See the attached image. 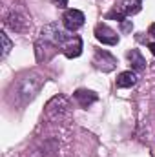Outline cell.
I'll use <instances>...</instances> for the list:
<instances>
[{
    "label": "cell",
    "instance_id": "6da1fadb",
    "mask_svg": "<svg viewBox=\"0 0 155 157\" xmlns=\"http://www.w3.org/2000/svg\"><path fill=\"white\" fill-rule=\"evenodd\" d=\"M68 110H70V101L64 95H57V97H53L46 104V115H47V119H51V121L62 119L68 113Z\"/></svg>",
    "mask_w": 155,
    "mask_h": 157
},
{
    "label": "cell",
    "instance_id": "7a4b0ae2",
    "mask_svg": "<svg viewBox=\"0 0 155 157\" xmlns=\"http://www.w3.org/2000/svg\"><path fill=\"white\" fill-rule=\"evenodd\" d=\"M59 49H60L68 59H75V57H78V55L82 53V39H80L78 35H73L71 31H68L66 37L60 42Z\"/></svg>",
    "mask_w": 155,
    "mask_h": 157
},
{
    "label": "cell",
    "instance_id": "3957f363",
    "mask_svg": "<svg viewBox=\"0 0 155 157\" xmlns=\"http://www.w3.org/2000/svg\"><path fill=\"white\" fill-rule=\"evenodd\" d=\"M84 20H86V17L78 9H66V13L62 15V26L71 33L84 26Z\"/></svg>",
    "mask_w": 155,
    "mask_h": 157
},
{
    "label": "cell",
    "instance_id": "277c9868",
    "mask_svg": "<svg viewBox=\"0 0 155 157\" xmlns=\"http://www.w3.org/2000/svg\"><path fill=\"white\" fill-rule=\"evenodd\" d=\"M93 64L97 70H102V71H112L117 66V59L106 49H97L95 51V57H93Z\"/></svg>",
    "mask_w": 155,
    "mask_h": 157
},
{
    "label": "cell",
    "instance_id": "5b68a950",
    "mask_svg": "<svg viewBox=\"0 0 155 157\" xmlns=\"http://www.w3.org/2000/svg\"><path fill=\"white\" fill-rule=\"evenodd\" d=\"M95 39L99 40L100 44H106V46H115V44H119L117 31H113L106 24H97V28H95Z\"/></svg>",
    "mask_w": 155,
    "mask_h": 157
},
{
    "label": "cell",
    "instance_id": "8992f818",
    "mask_svg": "<svg viewBox=\"0 0 155 157\" xmlns=\"http://www.w3.org/2000/svg\"><path fill=\"white\" fill-rule=\"evenodd\" d=\"M6 26H7L9 29H13L15 33H22V31L28 29V18H26L22 13L13 11V13H9V15L6 17Z\"/></svg>",
    "mask_w": 155,
    "mask_h": 157
},
{
    "label": "cell",
    "instance_id": "52a82bcc",
    "mask_svg": "<svg viewBox=\"0 0 155 157\" xmlns=\"http://www.w3.org/2000/svg\"><path fill=\"white\" fill-rule=\"evenodd\" d=\"M75 101L78 102V106L80 108H84V110H88L93 102H97V93L95 91H91V90H77L75 91Z\"/></svg>",
    "mask_w": 155,
    "mask_h": 157
},
{
    "label": "cell",
    "instance_id": "ba28073f",
    "mask_svg": "<svg viewBox=\"0 0 155 157\" xmlns=\"http://www.w3.org/2000/svg\"><path fill=\"white\" fill-rule=\"evenodd\" d=\"M119 9H120V13L124 17L137 15L142 9V0H122V4L119 6Z\"/></svg>",
    "mask_w": 155,
    "mask_h": 157
},
{
    "label": "cell",
    "instance_id": "9c48e42d",
    "mask_svg": "<svg viewBox=\"0 0 155 157\" xmlns=\"http://www.w3.org/2000/svg\"><path fill=\"white\" fill-rule=\"evenodd\" d=\"M137 73L135 71H122V73H119V77H117V88H131V86H135L137 84Z\"/></svg>",
    "mask_w": 155,
    "mask_h": 157
},
{
    "label": "cell",
    "instance_id": "30bf717a",
    "mask_svg": "<svg viewBox=\"0 0 155 157\" xmlns=\"http://www.w3.org/2000/svg\"><path fill=\"white\" fill-rule=\"evenodd\" d=\"M128 60H130L133 71H141V70L146 68V60H144V57H142V53H141L139 49H131V51H128Z\"/></svg>",
    "mask_w": 155,
    "mask_h": 157
},
{
    "label": "cell",
    "instance_id": "8fae6325",
    "mask_svg": "<svg viewBox=\"0 0 155 157\" xmlns=\"http://www.w3.org/2000/svg\"><path fill=\"white\" fill-rule=\"evenodd\" d=\"M0 39H2V57H7V53H9L11 48H13V42L9 40V37H7L6 31L0 33Z\"/></svg>",
    "mask_w": 155,
    "mask_h": 157
},
{
    "label": "cell",
    "instance_id": "7c38bea8",
    "mask_svg": "<svg viewBox=\"0 0 155 157\" xmlns=\"http://www.w3.org/2000/svg\"><path fill=\"white\" fill-rule=\"evenodd\" d=\"M53 2V6H57V7H60V9H64L66 6H68V0H51Z\"/></svg>",
    "mask_w": 155,
    "mask_h": 157
},
{
    "label": "cell",
    "instance_id": "4fadbf2b",
    "mask_svg": "<svg viewBox=\"0 0 155 157\" xmlns=\"http://www.w3.org/2000/svg\"><path fill=\"white\" fill-rule=\"evenodd\" d=\"M148 35H152V37L155 39V22L150 26V28H148Z\"/></svg>",
    "mask_w": 155,
    "mask_h": 157
},
{
    "label": "cell",
    "instance_id": "5bb4252c",
    "mask_svg": "<svg viewBox=\"0 0 155 157\" xmlns=\"http://www.w3.org/2000/svg\"><path fill=\"white\" fill-rule=\"evenodd\" d=\"M122 28H124V31H128V29H131L133 26H131L130 22H126V20H124V22H122Z\"/></svg>",
    "mask_w": 155,
    "mask_h": 157
},
{
    "label": "cell",
    "instance_id": "9a60e30c",
    "mask_svg": "<svg viewBox=\"0 0 155 157\" xmlns=\"http://www.w3.org/2000/svg\"><path fill=\"white\" fill-rule=\"evenodd\" d=\"M148 48H150V51H152V55L155 57V42H150V44H148Z\"/></svg>",
    "mask_w": 155,
    "mask_h": 157
}]
</instances>
